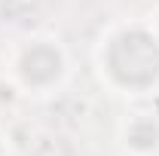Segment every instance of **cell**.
Segmentation results:
<instances>
[{
    "instance_id": "cell-1",
    "label": "cell",
    "mask_w": 159,
    "mask_h": 156,
    "mask_svg": "<svg viewBox=\"0 0 159 156\" xmlns=\"http://www.w3.org/2000/svg\"><path fill=\"white\" fill-rule=\"evenodd\" d=\"M95 71L101 86L122 98L159 92V34L147 19L110 25L95 43Z\"/></svg>"
},
{
    "instance_id": "cell-2",
    "label": "cell",
    "mask_w": 159,
    "mask_h": 156,
    "mask_svg": "<svg viewBox=\"0 0 159 156\" xmlns=\"http://www.w3.org/2000/svg\"><path fill=\"white\" fill-rule=\"evenodd\" d=\"M67 77H70L67 49L52 34H28L16 40L6 52V80L19 95L49 98L67 83Z\"/></svg>"
},
{
    "instance_id": "cell-3",
    "label": "cell",
    "mask_w": 159,
    "mask_h": 156,
    "mask_svg": "<svg viewBox=\"0 0 159 156\" xmlns=\"http://www.w3.org/2000/svg\"><path fill=\"white\" fill-rule=\"evenodd\" d=\"M119 144L125 153L159 156V113L132 110L119 122Z\"/></svg>"
},
{
    "instance_id": "cell-4",
    "label": "cell",
    "mask_w": 159,
    "mask_h": 156,
    "mask_svg": "<svg viewBox=\"0 0 159 156\" xmlns=\"http://www.w3.org/2000/svg\"><path fill=\"white\" fill-rule=\"evenodd\" d=\"M0 156H12V144H9V135L3 132V126H0Z\"/></svg>"
},
{
    "instance_id": "cell-5",
    "label": "cell",
    "mask_w": 159,
    "mask_h": 156,
    "mask_svg": "<svg viewBox=\"0 0 159 156\" xmlns=\"http://www.w3.org/2000/svg\"><path fill=\"white\" fill-rule=\"evenodd\" d=\"M147 21L153 25V31H156V34H159V6H156V9H153V12H150V19H147Z\"/></svg>"
},
{
    "instance_id": "cell-6",
    "label": "cell",
    "mask_w": 159,
    "mask_h": 156,
    "mask_svg": "<svg viewBox=\"0 0 159 156\" xmlns=\"http://www.w3.org/2000/svg\"><path fill=\"white\" fill-rule=\"evenodd\" d=\"M119 156H138V153H125V150H122V153H119Z\"/></svg>"
}]
</instances>
